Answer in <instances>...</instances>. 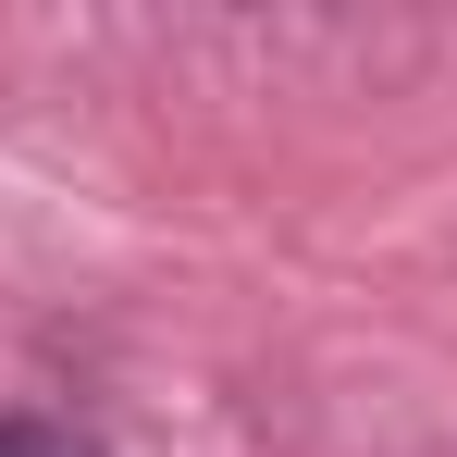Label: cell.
Masks as SVG:
<instances>
[{
  "label": "cell",
  "mask_w": 457,
  "mask_h": 457,
  "mask_svg": "<svg viewBox=\"0 0 457 457\" xmlns=\"http://www.w3.org/2000/svg\"><path fill=\"white\" fill-rule=\"evenodd\" d=\"M0 457H99L75 420H37V408H0Z\"/></svg>",
  "instance_id": "obj_1"
}]
</instances>
